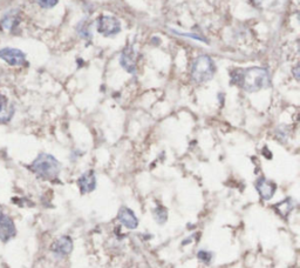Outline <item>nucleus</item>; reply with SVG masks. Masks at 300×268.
<instances>
[{
  "instance_id": "1",
  "label": "nucleus",
  "mask_w": 300,
  "mask_h": 268,
  "mask_svg": "<svg viewBox=\"0 0 300 268\" xmlns=\"http://www.w3.org/2000/svg\"><path fill=\"white\" fill-rule=\"evenodd\" d=\"M270 74L266 68L248 67L236 68L231 73V84L239 86L245 92L253 93L270 86Z\"/></svg>"
},
{
  "instance_id": "2",
  "label": "nucleus",
  "mask_w": 300,
  "mask_h": 268,
  "mask_svg": "<svg viewBox=\"0 0 300 268\" xmlns=\"http://www.w3.org/2000/svg\"><path fill=\"white\" fill-rule=\"evenodd\" d=\"M31 171L42 179L52 180L58 178L61 171V165L52 154L40 153L31 164Z\"/></svg>"
},
{
  "instance_id": "3",
  "label": "nucleus",
  "mask_w": 300,
  "mask_h": 268,
  "mask_svg": "<svg viewBox=\"0 0 300 268\" xmlns=\"http://www.w3.org/2000/svg\"><path fill=\"white\" fill-rule=\"evenodd\" d=\"M216 65L212 59L206 54L197 57L191 66V78L196 84H204L214 78Z\"/></svg>"
},
{
  "instance_id": "4",
  "label": "nucleus",
  "mask_w": 300,
  "mask_h": 268,
  "mask_svg": "<svg viewBox=\"0 0 300 268\" xmlns=\"http://www.w3.org/2000/svg\"><path fill=\"white\" fill-rule=\"evenodd\" d=\"M98 31L103 37H114L121 32V23L112 15H100L98 19Z\"/></svg>"
},
{
  "instance_id": "5",
  "label": "nucleus",
  "mask_w": 300,
  "mask_h": 268,
  "mask_svg": "<svg viewBox=\"0 0 300 268\" xmlns=\"http://www.w3.org/2000/svg\"><path fill=\"white\" fill-rule=\"evenodd\" d=\"M0 59L7 62L9 66H24L26 64V54L15 47L0 48Z\"/></svg>"
},
{
  "instance_id": "6",
  "label": "nucleus",
  "mask_w": 300,
  "mask_h": 268,
  "mask_svg": "<svg viewBox=\"0 0 300 268\" xmlns=\"http://www.w3.org/2000/svg\"><path fill=\"white\" fill-rule=\"evenodd\" d=\"M17 234V227L13 219L6 213H0V241L8 242Z\"/></svg>"
},
{
  "instance_id": "7",
  "label": "nucleus",
  "mask_w": 300,
  "mask_h": 268,
  "mask_svg": "<svg viewBox=\"0 0 300 268\" xmlns=\"http://www.w3.org/2000/svg\"><path fill=\"white\" fill-rule=\"evenodd\" d=\"M256 189L262 200H270L277 191V185L271 180H267L265 177H261L256 181Z\"/></svg>"
},
{
  "instance_id": "8",
  "label": "nucleus",
  "mask_w": 300,
  "mask_h": 268,
  "mask_svg": "<svg viewBox=\"0 0 300 268\" xmlns=\"http://www.w3.org/2000/svg\"><path fill=\"white\" fill-rule=\"evenodd\" d=\"M120 65L123 67L127 72L131 74L136 73V59H135V52L131 46H128L121 52L120 55Z\"/></svg>"
},
{
  "instance_id": "9",
  "label": "nucleus",
  "mask_w": 300,
  "mask_h": 268,
  "mask_svg": "<svg viewBox=\"0 0 300 268\" xmlns=\"http://www.w3.org/2000/svg\"><path fill=\"white\" fill-rule=\"evenodd\" d=\"M51 249L56 257H65V255L70 254L72 249H73V241H72L70 236L64 235L54 241Z\"/></svg>"
},
{
  "instance_id": "10",
  "label": "nucleus",
  "mask_w": 300,
  "mask_h": 268,
  "mask_svg": "<svg viewBox=\"0 0 300 268\" xmlns=\"http://www.w3.org/2000/svg\"><path fill=\"white\" fill-rule=\"evenodd\" d=\"M118 220L128 229H135L139 226V220L133 211L128 207H121L117 214Z\"/></svg>"
},
{
  "instance_id": "11",
  "label": "nucleus",
  "mask_w": 300,
  "mask_h": 268,
  "mask_svg": "<svg viewBox=\"0 0 300 268\" xmlns=\"http://www.w3.org/2000/svg\"><path fill=\"white\" fill-rule=\"evenodd\" d=\"M79 183L80 191L82 194H87V193L93 192L96 188V177L94 171H88V172L83 173L82 176L77 180Z\"/></svg>"
},
{
  "instance_id": "12",
  "label": "nucleus",
  "mask_w": 300,
  "mask_h": 268,
  "mask_svg": "<svg viewBox=\"0 0 300 268\" xmlns=\"http://www.w3.org/2000/svg\"><path fill=\"white\" fill-rule=\"evenodd\" d=\"M14 106L5 95L0 94V124L8 123L14 115Z\"/></svg>"
},
{
  "instance_id": "13",
  "label": "nucleus",
  "mask_w": 300,
  "mask_h": 268,
  "mask_svg": "<svg viewBox=\"0 0 300 268\" xmlns=\"http://www.w3.org/2000/svg\"><path fill=\"white\" fill-rule=\"evenodd\" d=\"M20 24V18L15 12H8L7 14L0 20V29L7 32H13Z\"/></svg>"
},
{
  "instance_id": "14",
  "label": "nucleus",
  "mask_w": 300,
  "mask_h": 268,
  "mask_svg": "<svg viewBox=\"0 0 300 268\" xmlns=\"http://www.w3.org/2000/svg\"><path fill=\"white\" fill-rule=\"evenodd\" d=\"M273 208L278 212V213L280 214L281 217L286 218L287 216H289L290 212L292 211V208H293L292 199H291V198H287V199H285V200H284V201L278 202V204L273 205Z\"/></svg>"
},
{
  "instance_id": "15",
  "label": "nucleus",
  "mask_w": 300,
  "mask_h": 268,
  "mask_svg": "<svg viewBox=\"0 0 300 268\" xmlns=\"http://www.w3.org/2000/svg\"><path fill=\"white\" fill-rule=\"evenodd\" d=\"M76 31H77V33L80 34V37L82 39H88L89 40L90 38H92V32H90V27H89L88 21L83 20V21H81V23L77 24Z\"/></svg>"
},
{
  "instance_id": "16",
  "label": "nucleus",
  "mask_w": 300,
  "mask_h": 268,
  "mask_svg": "<svg viewBox=\"0 0 300 268\" xmlns=\"http://www.w3.org/2000/svg\"><path fill=\"white\" fill-rule=\"evenodd\" d=\"M154 217H155V219H156V221H157L158 223H164L165 221H167V219H168L167 210H165L164 207L158 206L154 211Z\"/></svg>"
},
{
  "instance_id": "17",
  "label": "nucleus",
  "mask_w": 300,
  "mask_h": 268,
  "mask_svg": "<svg viewBox=\"0 0 300 268\" xmlns=\"http://www.w3.org/2000/svg\"><path fill=\"white\" fill-rule=\"evenodd\" d=\"M38 5L40 6L41 8H52L58 4L59 0H37Z\"/></svg>"
},
{
  "instance_id": "18",
  "label": "nucleus",
  "mask_w": 300,
  "mask_h": 268,
  "mask_svg": "<svg viewBox=\"0 0 300 268\" xmlns=\"http://www.w3.org/2000/svg\"><path fill=\"white\" fill-rule=\"evenodd\" d=\"M171 32L177 34V36H183L186 37V38H192L195 40H199V42H203V43H208V40L202 38L201 36H197V34H192V33H182V32H178V31H175V30H171Z\"/></svg>"
},
{
  "instance_id": "19",
  "label": "nucleus",
  "mask_w": 300,
  "mask_h": 268,
  "mask_svg": "<svg viewBox=\"0 0 300 268\" xmlns=\"http://www.w3.org/2000/svg\"><path fill=\"white\" fill-rule=\"evenodd\" d=\"M197 257H198L199 260H202L203 263L205 264H209L211 261V258H212V254L210 253V252H206V251H199L198 254H197Z\"/></svg>"
},
{
  "instance_id": "20",
  "label": "nucleus",
  "mask_w": 300,
  "mask_h": 268,
  "mask_svg": "<svg viewBox=\"0 0 300 268\" xmlns=\"http://www.w3.org/2000/svg\"><path fill=\"white\" fill-rule=\"evenodd\" d=\"M293 76H295L296 80H299V66H296L295 68H293Z\"/></svg>"
}]
</instances>
